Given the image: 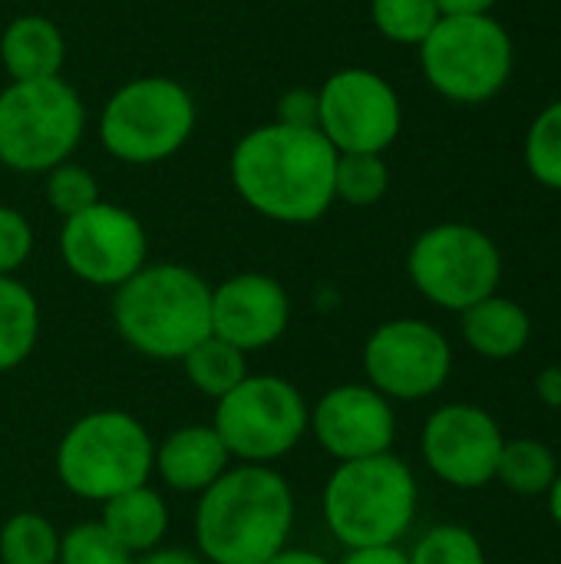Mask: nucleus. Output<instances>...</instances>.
Listing matches in <instances>:
<instances>
[{
    "label": "nucleus",
    "instance_id": "31",
    "mask_svg": "<svg viewBox=\"0 0 561 564\" xmlns=\"http://www.w3.org/2000/svg\"><path fill=\"white\" fill-rule=\"evenodd\" d=\"M33 254V228L23 212L0 205V278L20 271Z\"/></svg>",
    "mask_w": 561,
    "mask_h": 564
},
{
    "label": "nucleus",
    "instance_id": "37",
    "mask_svg": "<svg viewBox=\"0 0 561 564\" xmlns=\"http://www.w3.org/2000/svg\"><path fill=\"white\" fill-rule=\"evenodd\" d=\"M265 564H331L324 555L311 552V549H281L274 558H268Z\"/></svg>",
    "mask_w": 561,
    "mask_h": 564
},
{
    "label": "nucleus",
    "instance_id": "24",
    "mask_svg": "<svg viewBox=\"0 0 561 564\" xmlns=\"http://www.w3.org/2000/svg\"><path fill=\"white\" fill-rule=\"evenodd\" d=\"M60 532L40 512H13L0 525V564H56Z\"/></svg>",
    "mask_w": 561,
    "mask_h": 564
},
{
    "label": "nucleus",
    "instance_id": "38",
    "mask_svg": "<svg viewBox=\"0 0 561 564\" xmlns=\"http://www.w3.org/2000/svg\"><path fill=\"white\" fill-rule=\"evenodd\" d=\"M546 499H549V512H552V522L561 529V473L555 476V482H552V489L546 492Z\"/></svg>",
    "mask_w": 561,
    "mask_h": 564
},
{
    "label": "nucleus",
    "instance_id": "12",
    "mask_svg": "<svg viewBox=\"0 0 561 564\" xmlns=\"http://www.w3.org/2000/svg\"><path fill=\"white\" fill-rule=\"evenodd\" d=\"M400 126V96L374 69H337L317 93V129L337 152L384 155L397 142Z\"/></svg>",
    "mask_w": 561,
    "mask_h": 564
},
{
    "label": "nucleus",
    "instance_id": "2",
    "mask_svg": "<svg viewBox=\"0 0 561 564\" xmlns=\"http://www.w3.org/2000/svg\"><path fill=\"white\" fill-rule=\"evenodd\" d=\"M294 532V492L271 466H238L195 509V545L208 564H265Z\"/></svg>",
    "mask_w": 561,
    "mask_h": 564
},
{
    "label": "nucleus",
    "instance_id": "29",
    "mask_svg": "<svg viewBox=\"0 0 561 564\" xmlns=\"http://www.w3.org/2000/svg\"><path fill=\"white\" fill-rule=\"evenodd\" d=\"M56 564H136V558L103 529V522H83L60 535Z\"/></svg>",
    "mask_w": 561,
    "mask_h": 564
},
{
    "label": "nucleus",
    "instance_id": "8",
    "mask_svg": "<svg viewBox=\"0 0 561 564\" xmlns=\"http://www.w3.org/2000/svg\"><path fill=\"white\" fill-rule=\"evenodd\" d=\"M516 50L509 30L489 17H440L420 43L427 83L453 102H486L513 76Z\"/></svg>",
    "mask_w": 561,
    "mask_h": 564
},
{
    "label": "nucleus",
    "instance_id": "1",
    "mask_svg": "<svg viewBox=\"0 0 561 564\" xmlns=\"http://www.w3.org/2000/svg\"><path fill=\"white\" fill-rule=\"evenodd\" d=\"M337 149L321 129L255 126L231 149V185L241 202L281 225H311L334 205Z\"/></svg>",
    "mask_w": 561,
    "mask_h": 564
},
{
    "label": "nucleus",
    "instance_id": "33",
    "mask_svg": "<svg viewBox=\"0 0 561 564\" xmlns=\"http://www.w3.org/2000/svg\"><path fill=\"white\" fill-rule=\"evenodd\" d=\"M337 564H410L400 545H377V549H350Z\"/></svg>",
    "mask_w": 561,
    "mask_h": 564
},
{
    "label": "nucleus",
    "instance_id": "13",
    "mask_svg": "<svg viewBox=\"0 0 561 564\" xmlns=\"http://www.w3.org/2000/svg\"><path fill=\"white\" fill-rule=\"evenodd\" d=\"M60 254L83 284L116 291L145 264L149 241L142 221L129 208L99 198L86 212L63 218Z\"/></svg>",
    "mask_w": 561,
    "mask_h": 564
},
{
    "label": "nucleus",
    "instance_id": "4",
    "mask_svg": "<svg viewBox=\"0 0 561 564\" xmlns=\"http://www.w3.org/2000/svg\"><path fill=\"white\" fill-rule=\"evenodd\" d=\"M324 522L331 535L350 549L400 545L420 506L413 469L393 453L337 463L324 486Z\"/></svg>",
    "mask_w": 561,
    "mask_h": 564
},
{
    "label": "nucleus",
    "instance_id": "17",
    "mask_svg": "<svg viewBox=\"0 0 561 564\" xmlns=\"http://www.w3.org/2000/svg\"><path fill=\"white\" fill-rule=\"evenodd\" d=\"M231 453L225 449L215 426H179L155 446L152 473L172 489V492H192L202 496L215 479H222L231 466Z\"/></svg>",
    "mask_w": 561,
    "mask_h": 564
},
{
    "label": "nucleus",
    "instance_id": "22",
    "mask_svg": "<svg viewBox=\"0 0 561 564\" xmlns=\"http://www.w3.org/2000/svg\"><path fill=\"white\" fill-rule=\"evenodd\" d=\"M179 364H182L188 383L198 393H205L208 400H222L225 393H231L248 377L245 354L238 347H231L228 340L215 337V334L198 340Z\"/></svg>",
    "mask_w": 561,
    "mask_h": 564
},
{
    "label": "nucleus",
    "instance_id": "18",
    "mask_svg": "<svg viewBox=\"0 0 561 564\" xmlns=\"http://www.w3.org/2000/svg\"><path fill=\"white\" fill-rule=\"evenodd\" d=\"M63 59H66V43L50 17L23 13L7 23L0 36V63L10 73V83L53 79L60 76Z\"/></svg>",
    "mask_w": 561,
    "mask_h": 564
},
{
    "label": "nucleus",
    "instance_id": "20",
    "mask_svg": "<svg viewBox=\"0 0 561 564\" xmlns=\"http://www.w3.org/2000/svg\"><path fill=\"white\" fill-rule=\"evenodd\" d=\"M99 522L136 558V555L159 549L162 535L169 532V506L145 482V486H136V489L119 492L109 502H103Z\"/></svg>",
    "mask_w": 561,
    "mask_h": 564
},
{
    "label": "nucleus",
    "instance_id": "5",
    "mask_svg": "<svg viewBox=\"0 0 561 564\" xmlns=\"http://www.w3.org/2000/svg\"><path fill=\"white\" fill-rule=\"evenodd\" d=\"M155 443L149 430L122 410H93L79 416L56 443V479L86 502H109L119 492L145 486Z\"/></svg>",
    "mask_w": 561,
    "mask_h": 564
},
{
    "label": "nucleus",
    "instance_id": "21",
    "mask_svg": "<svg viewBox=\"0 0 561 564\" xmlns=\"http://www.w3.org/2000/svg\"><path fill=\"white\" fill-rule=\"evenodd\" d=\"M40 337V304L13 274L0 278V373L30 360Z\"/></svg>",
    "mask_w": 561,
    "mask_h": 564
},
{
    "label": "nucleus",
    "instance_id": "16",
    "mask_svg": "<svg viewBox=\"0 0 561 564\" xmlns=\"http://www.w3.org/2000/svg\"><path fill=\"white\" fill-rule=\"evenodd\" d=\"M291 324V297L271 274L245 271L212 288V334L241 354L265 350L284 337Z\"/></svg>",
    "mask_w": 561,
    "mask_h": 564
},
{
    "label": "nucleus",
    "instance_id": "19",
    "mask_svg": "<svg viewBox=\"0 0 561 564\" xmlns=\"http://www.w3.org/2000/svg\"><path fill=\"white\" fill-rule=\"evenodd\" d=\"M463 340L483 360H513L532 340V317L513 297L489 294L486 301L466 307L463 314Z\"/></svg>",
    "mask_w": 561,
    "mask_h": 564
},
{
    "label": "nucleus",
    "instance_id": "36",
    "mask_svg": "<svg viewBox=\"0 0 561 564\" xmlns=\"http://www.w3.org/2000/svg\"><path fill=\"white\" fill-rule=\"evenodd\" d=\"M136 564H208L202 555H192V552H182V549H155V552H145L139 555Z\"/></svg>",
    "mask_w": 561,
    "mask_h": 564
},
{
    "label": "nucleus",
    "instance_id": "6",
    "mask_svg": "<svg viewBox=\"0 0 561 564\" xmlns=\"http://www.w3.org/2000/svg\"><path fill=\"white\" fill-rule=\"evenodd\" d=\"M83 102L60 76L10 83L0 93V165L13 172H50L83 139Z\"/></svg>",
    "mask_w": 561,
    "mask_h": 564
},
{
    "label": "nucleus",
    "instance_id": "14",
    "mask_svg": "<svg viewBox=\"0 0 561 564\" xmlns=\"http://www.w3.org/2000/svg\"><path fill=\"white\" fill-rule=\"evenodd\" d=\"M506 436L489 410L476 403H446L430 413L420 453L430 473L453 489H483L496 479Z\"/></svg>",
    "mask_w": 561,
    "mask_h": 564
},
{
    "label": "nucleus",
    "instance_id": "3",
    "mask_svg": "<svg viewBox=\"0 0 561 564\" xmlns=\"http://www.w3.org/2000/svg\"><path fill=\"white\" fill-rule=\"evenodd\" d=\"M116 334L149 360H182L212 334V288L185 264H142L112 294Z\"/></svg>",
    "mask_w": 561,
    "mask_h": 564
},
{
    "label": "nucleus",
    "instance_id": "7",
    "mask_svg": "<svg viewBox=\"0 0 561 564\" xmlns=\"http://www.w3.org/2000/svg\"><path fill=\"white\" fill-rule=\"evenodd\" d=\"M195 129L192 93L169 76H139L119 86L103 116L99 139L126 165H155L175 155Z\"/></svg>",
    "mask_w": 561,
    "mask_h": 564
},
{
    "label": "nucleus",
    "instance_id": "28",
    "mask_svg": "<svg viewBox=\"0 0 561 564\" xmlns=\"http://www.w3.org/2000/svg\"><path fill=\"white\" fill-rule=\"evenodd\" d=\"M407 558L410 564H489L483 542L466 525L430 529Z\"/></svg>",
    "mask_w": 561,
    "mask_h": 564
},
{
    "label": "nucleus",
    "instance_id": "9",
    "mask_svg": "<svg viewBox=\"0 0 561 564\" xmlns=\"http://www.w3.org/2000/svg\"><path fill=\"white\" fill-rule=\"evenodd\" d=\"M311 406L301 390L274 373H248L231 393L215 400V433L231 459L271 466L288 456L308 433Z\"/></svg>",
    "mask_w": 561,
    "mask_h": 564
},
{
    "label": "nucleus",
    "instance_id": "26",
    "mask_svg": "<svg viewBox=\"0 0 561 564\" xmlns=\"http://www.w3.org/2000/svg\"><path fill=\"white\" fill-rule=\"evenodd\" d=\"M370 17L387 40L403 46H420L433 33L443 13L436 0H370Z\"/></svg>",
    "mask_w": 561,
    "mask_h": 564
},
{
    "label": "nucleus",
    "instance_id": "34",
    "mask_svg": "<svg viewBox=\"0 0 561 564\" xmlns=\"http://www.w3.org/2000/svg\"><path fill=\"white\" fill-rule=\"evenodd\" d=\"M536 397L552 406V410H561V367H546L539 377H536Z\"/></svg>",
    "mask_w": 561,
    "mask_h": 564
},
{
    "label": "nucleus",
    "instance_id": "10",
    "mask_svg": "<svg viewBox=\"0 0 561 564\" xmlns=\"http://www.w3.org/2000/svg\"><path fill=\"white\" fill-rule=\"evenodd\" d=\"M413 288L436 307L463 314L499 291L503 254L496 241L466 221H443L427 228L407 258Z\"/></svg>",
    "mask_w": 561,
    "mask_h": 564
},
{
    "label": "nucleus",
    "instance_id": "32",
    "mask_svg": "<svg viewBox=\"0 0 561 564\" xmlns=\"http://www.w3.org/2000/svg\"><path fill=\"white\" fill-rule=\"evenodd\" d=\"M278 122L284 126H301V129H317V93L311 89H291L278 102Z\"/></svg>",
    "mask_w": 561,
    "mask_h": 564
},
{
    "label": "nucleus",
    "instance_id": "11",
    "mask_svg": "<svg viewBox=\"0 0 561 564\" xmlns=\"http://www.w3.org/2000/svg\"><path fill=\"white\" fill-rule=\"evenodd\" d=\"M364 377L390 403L427 400L440 393L453 373V347L440 327L420 317H397L364 344Z\"/></svg>",
    "mask_w": 561,
    "mask_h": 564
},
{
    "label": "nucleus",
    "instance_id": "27",
    "mask_svg": "<svg viewBox=\"0 0 561 564\" xmlns=\"http://www.w3.org/2000/svg\"><path fill=\"white\" fill-rule=\"evenodd\" d=\"M526 169L552 192H561V99L546 106L526 135Z\"/></svg>",
    "mask_w": 561,
    "mask_h": 564
},
{
    "label": "nucleus",
    "instance_id": "30",
    "mask_svg": "<svg viewBox=\"0 0 561 564\" xmlns=\"http://www.w3.org/2000/svg\"><path fill=\"white\" fill-rule=\"evenodd\" d=\"M96 202H99V185H96V175L89 169L63 162V165L46 172V205L56 215L73 218Z\"/></svg>",
    "mask_w": 561,
    "mask_h": 564
},
{
    "label": "nucleus",
    "instance_id": "25",
    "mask_svg": "<svg viewBox=\"0 0 561 564\" xmlns=\"http://www.w3.org/2000/svg\"><path fill=\"white\" fill-rule=\"evenodd\" d=\"M387 188H390V169H387L384 155L337 152L334 198H341L354 208H370L387 195Z\"/></svg>",
    "mask_w": 561,
    "mask_h": 564
},
{
    "label": "nucleus",
    "instance_id": "23",
    "mask_svg": "<svg viewBox=\"0 0 561 564\" xmlns=\"http://www.w3.org/2000/svg\"><path fill=\"white\" fill-rule=\"evenodd\" d=\"M559 473V459H555L552 446H546L542 440H532V436H519V440H506L496 479L509 492L536 499L552 489Z\"/></svg>",
    "mask_w": 561,
    "mask_h": 564
},
{
    "label": "nucleus",
    "instance_id": "15",
    "mask_svg": "<svg viewBox=\"0 0 561 564\" xmlns=\"http://www.w3.org/2000/svg\"><path fill=\"white\" fill-rule=\"evenodd\" d=\"M308 430L337 463L370 459L390 453L397 440V413L370 383H341L311 406Z\"/></svg>",
    "mask_w": 561,
    "mask_h": 564
},
{
    "label": "nucleus",
    "instance_id": "35",
    "mask_svg": "<svg viewBox=\"0 0 561 564\" xmlns=\"http://www.w3.org/2000/svg\"><path fill=\"white\" fill-rule=\"evenodd\" d=\"M443 17H476V13H489L496 7V0H436Z\"/></svg>",
    "mask_w": 561,
    "mask_h": 564
}]
</instances>
